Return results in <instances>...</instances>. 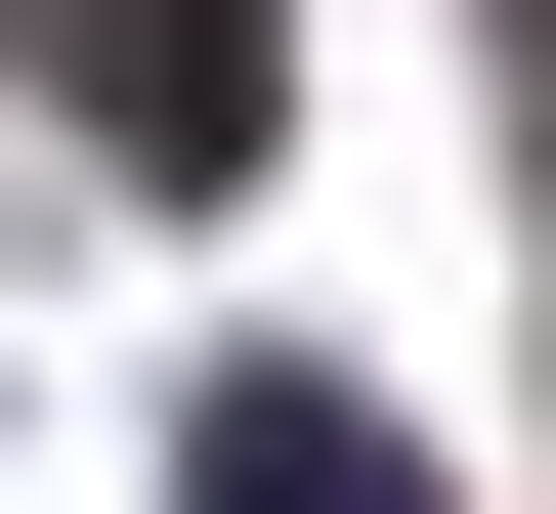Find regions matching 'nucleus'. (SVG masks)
<instances>
[{
  "label": "nucleus",
  "mask_w": 556,
  "mask_h": 514,
  "mask_svg": "<svg viewBox=\"0 0 556 514\" xmlns=\"http://www.w3.org/2000/svg\"><path fill=\"white\" fill-rule=\"evenodd\" d=\"M86 43V172H257V0H43Z\"/></svg>",
  "instance_id": "obj_1"
},
{
  "label": "nucleus",
  "mask_w": 556,
  "mask_h": 514,
  "mask_svg": "<svg viewBox=\"0 0 556 514\" xmlns=\"http://www.w3.org/2000/svg\"><path fill=\"white\" fill-rule=\"evenodd\" d=\"M214 514H428V472L343 429V386H214Z\"/></svg>",
  "instance_id": "obj_2"
},
{
  "label": "nucleus",
  "mask_w": 556,
  "mask_h": 514,
  "mask_svg": "<svg viewBox=\"0 0 556 514\" xmlns=\"http://www.w3.org/2000/svg\"><path fill=\"white\" fill-rule=\"evenodd\" d=\"M514 43H556V0H514Z\"/></svg>",
  "instance_id": "obj_3"
}]
</instances>
